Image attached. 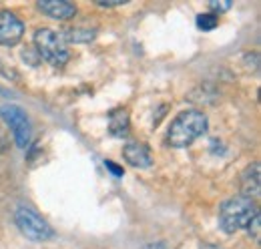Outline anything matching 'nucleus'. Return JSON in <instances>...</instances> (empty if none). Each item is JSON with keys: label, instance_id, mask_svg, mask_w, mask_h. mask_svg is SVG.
Here are the masks:
<instances>
[{"label": "nucleus", "instance_id": "obj_1", "mask_svg": "<svg viewBox=\"0 0 261 249\" xmlns=\"http://www.w3.org/2000/svg\"><path fill=\"white\" fill-rule=\"evenodd\" d=\"M207 127H209L207 115H203L201 111H195V109L183 111L169 124L167 141L175 149H185V147L193 145L201 135H205Z\"/></svg>", "mask_w": 261, "mask_h": 249}, {"label": "nucleus", "instance_id": "obj_2", "mask_svg": "<svg viewBox=\"0 0 261 249\" xmlns=\"http://www.w3.org/2000/svg\"><path fill=\"white\" fill-rule=\"evenodd\" d=\"M257 211L259 209L255 207V203L247 197L239 195V197L227 199L219 207V227L225 233H235V231L243 229Z\"/></svg>", "mask_w": 261, "mask_h": 249}, {"label": "nucleus", "instance_id": "obj_3", "mask_svg": "<svg viewBox=\"0 0 261 249\" xmlns=\"http://www.w3.org/2000/svg\"><path fill=\"white\" fill-rule=\"evenodd\" d=\"M34 46H36V53L53 66H63L68 61V48H66L65 38L63 34H59L53 29H38L34 32Z\"/></svg>", "mask_w": 261, "mask_h": 249}, {"label": "nucleus", "instance_id": "obj_4", "mask_svg": "<svg viewBox=\"0 0 261 249\" xmlns=\"http://www.w3.org/2000/svg\"><path fill=\"white\" fill-rule=\"evenodd\" d=\"M14 223L20 229V233L24 237H29L31 241H46L55 235L50 223L42 215H38L33 207L27 205H18L14 211Z\"/></svg>", "mask_w": 261, "mask_h": 249}, {"label": "nucleus", "instance_id": "obj_5", "mask_svg": "<svg viewBox=\"0 0 261 249\" xmlns=\"http://www.w3.org/2000/svg\"><path fill=\"white\" fill-rule=\"evenodd\" d=\"M0 117H2L4 123L10 127L16 147L27 149L31 145V139H33V124H31V119H29V113L18 105L6 103V105L0 107Z\"/></svg>", "mask_w": 261, "mask_h": 249}, {"label": "nucleus", "instance_id": "obj_6", "mask_svg": "<svg viewBox=\"0 0 261 249\" xmlns=\"http://www.w3.org/2000/svg\"><path fill=\"white\" fill-rule=\"evenodd\" d=\"M24 22L10 10H0V44L14 46L22 40Z\"/></svg>", "mask_w": 261, "mask_h": 249}, {"label": "nucleus", "instance_id": "obj_7", "mask_svg": "<svg viewBox=\"0 0 261 249\" xmlns=\"http://www.w3.org/2000/svg\"><path fill=\"white\" fill-rule=\"evenodd\" d=\"M38 10L55 20H68L76 16V6L68 0H38Z\"/></svg>", "mask_w": 261, "mask_h": 249}, {"label": "nucleus", "instance_id": "obj_8", "mask_svg": "<svg viewBox=\"0 0 261 249\" xmlns=\"http://www.w3.org/2000/svg\"><path fill=\"white\" fill-rule=\"evenodd\" d=\"M261 193V175H259V163H251L243 173H241V197L247 199H257Z\"/></svg>", "mask_w": 261, "mask_h": 249}, {"label": "nucleus", "instance_id": "obj_9", "mask_svg": "<svg viewBox=\"0 0 261 249\" xmlns=\"http://www.w3.org/2000/svg\"><path fill=\"white\" fill-rule=\"evenodd\" d=\"M123 157L125 161L133 165V167H139V169H147L153 165V157L147 145L143 143H127L125 149H123Z\"/></svg>", "mask_w": 261, "mask_h": 249}, {"label": "nucleus", "instance_id": "obj_10", "mask_svg": "<svg viewBox=\"0 0 261 249\" xmlns=\"http://www.w3.org/2000/svg\"><path fill=\"white\" fill-rule=\"evenodd\" d=\"M109 129L115 137H123L129 131V113L125 109H115L109 115Z\"/></svg>", "mask_w": 261, "mask_h": 249}, {"label": "nucleus", "instance_id": "obj_11", "mask_svg": "<svg viewBox=\"0 0 261 249\" xmlns=\"http://www.w3.org/2000/svg\"><path fill=\"white\" fill-rule=\"evenodd\" d=\"M95 36H97V29H91V27H72V29H66L63 34L65 42H91Z\"/></svg>", "mask_w": 261, "mask_h": 249}, {"label": "nucleus", "instance_id": "obj_12", "mask_svg": "<svg viewBox=\"0 0 261 249\" xmlns=\"http://www.w3.org/2000/svg\"><path fill=\"white\" fill-rule=\"evenodd\" d=\"M245 229H247L249 237H251L255 243H259V241H261V213H259V211H257V213L251 217V221L245 225Z\"/></svg>", "mask_w": 261, "mask_h": 249}, {"label": "nucleus", "instance_id": "obj_13", "mask_svg": "<svg viewBox=\"0 0 261 249\" xmlns=\"http://www.w3.org/2000/svg\"><path fill=\"white\" fill-rule=\"evenodd\" d=\"M217 24H219V16H215V14H211V12L197 16V27H199L201 31H213Z\"/></svg>", "mask_w": 261, "mask_h": 249}, {"label": "nucleus", "instance_id": "obj_14", "mask_svg": "<svg viewBox=\"0 0 261 249\" xmlns=\"http://www.w3.org/2000/svg\"><path fill=\"white\" fill-rule=\"evenodd\" d=\"M209 8L213 10L211 14H219V12H225L231 8V0H209Z\"/></svg>", "mask_w": 261, "mask_h": 249}, {"label": "nucleus", "instance_id": "obj_15", "mask_svg": "<svg viewBox=\"0 0 261 249\" xmlns=\"http://www.w3.org/2000/svg\"><path fill=\"white\" fill-rule=\"evenodd\" d=\"M105 167H107V169H109L113 175H117V177H123V169H121V167H117L113 161H105Z\"/></svg>", "mask_w": 261, "mask_h": 249}, {"label": "nucleus", "instance_id": "obj_16", "mask_svg": "<svg viewBox=\"0 0 261 249\" xmlns=\"http://www.w3.org/2000/svg\"><path fill=\"white\" fill-rule=\"evenodd\" d=\"M98 6H121V4H127L129 0H95Z\"/></svg>", "mask_w": 261, "mask_h": 249}, {"label": "nucleus", "instance_id": "obj_17", "mask_svg": "<svg viewBox=\"0 0 261 249\" xmlns=\"http://www.w3.org/2000/svg\"><path fill=\"white\" fill-rule=\"evenodd\" d=\"M199 249H225V247H219V245H215V243H207V241H203Z\"/></svg>", "mask_w": 261, "mask_h": 249}]
</instances>
